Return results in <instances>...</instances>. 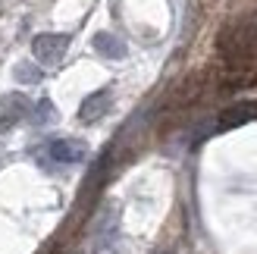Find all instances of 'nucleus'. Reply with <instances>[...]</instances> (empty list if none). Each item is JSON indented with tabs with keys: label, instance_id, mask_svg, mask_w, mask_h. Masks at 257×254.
<instances>
[{
	"label": "nucleus",
	"instance_id": "9",
	"mask_svg": "<svg viewBox=\"0 0 257 254\" xmlns=\"http://www.w3.org/2000/svg\"><path fill=\"white\" fill-rule=\"evenodd\" d=\"M13 75H16L19 82H41V69H38V66H29V63H19Z\"/></svg>",
	"mask_w": 257,
	"mask_h": 254
},
{
	"label": "nucleus",
	"instance_id": "8",
	"mask_svg": "<svg viewBox=\"0 0 257 254\" xmlns=\"http://www.w3.org/2000/svg\"><path fill=\"white\" fill-rule=\"evenodd\" d=\"M54 116H57V113H54V104H50V100H41V104H38L35 107V122L38 125H47V122H54Z\"/></svg>",
	"mask_w": 257,
	"mask_h": 254
},
{
	"label": "nucleus",
	"instance_id": "1",
	"mask_svg": "<svg viewBox=\"0 0 257 254\" xmlns=\"http://www.w3.org/2000/svg\"><path fill=\"white\" fill-rule=\"evenodd\" d=\"M216 50L226 66H248V60L257 57V16L229 22L216 38Z\"/></svg>",
	"mask_w": 257,
	"mask_h": 254
},
{
	"label": "nucleus",
	"instance_id": "5",
	"mask_svg": "<svg viewBox=\"0 0 257 254\" xmlns=\"http://www.w3.org/2000/svg\"><path fill=\"white\" fill-rule=\"evenodd\" d=\"M110 100H113V91H110V88H100V91L88 94V97L82 100V107H79L82 122H94V119H100V116L110 110Z\"/></svg>",
	"mask_w": 257,
	"mask_h": 254
},
{
	"label": "nucleus",
	"instance_id": "7",
	"mask_svg": "<svg viewBox=\"0 0 257 254\" xmlns=\"http://www.w3.org/2000/svg\"><path fill=\"white\" fill-rule=\"evenodd\" d=\"M94 50H97L100 57H107V60H122V57H125V44H122V38L110 35V32L94 35Z\"/></svg>",
	"mask_w": 257,
	"mask_h": 254
},
{
	"label": "nucleus",
	"instance_id": "3",
	"mask_svg": "<svg viewBox=\"0 0 257 254\" xmlns=\"http://www.w3.org/2000/svg\"><path fill=\"white\" fill-rule=\"evenodd\" d=\"M44 154L54 163H82L88 157V145L82 138H54V142H47Z\"/></svg>",
	"mask_w": 257,
	"mask_h": 254
},
{
	"label": "nucleus",
	"instance_id": "4",
	"mask_svg": "<svg viewBox=\"0 0 257 254\" xmlns=\"http://www.w3.org/2000/svg\"><path fill=\"white\" fill-rule=\"evenodd\" d=\"M29 110H32V104H29V97H25L22 91L4 94V97H0V132H7L16 122H22Z\"/></svg>",
	"mask_w": 257,
	"mask_h": 254
},
{
	"label": "nucleus",
	"instance_id": "6",
	"mask_svg": "<svg viewBox=\"0 0 257 254\" xmlns=\"http://www.w3.org/2000/svg\"><path fill=\"white\" fill-rule=\"evenodd\" d=\"M257 119V104L254 100H245V104H235V107H226L216 119V129H235V125H245Z\"/></svg>",
	"mask_w": 257,
	"mask_h": 254
},
{
	"label": "nucleus",
	"instance_id": "2",
	"mask_svg": "<svg viewBox=\"0 0 257 254\" xmlns=\"http://www.w3.org/2000/svg\"><path fill=\"white\" fill-rule=\"evenodd\" d=\"M69 47V35H60V32H47V35H38L32 41V54L38 57V63H60L63 54Z\"/></svg>",
	"mask_w": 257,
	"mask_h": 254
}]
</instances>
